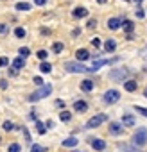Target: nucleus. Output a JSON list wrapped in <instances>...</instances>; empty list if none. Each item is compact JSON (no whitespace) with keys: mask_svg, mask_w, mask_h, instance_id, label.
Here are the masks:
<instances>
[{"mask_svg":"<svg viewBox=\"0 0 147 152\" xmlns=\"http://www.w3.org/2000/svg\"><path fill=\"white\" fill-rule=\"evenodd\" d=\"M131 143L138 148H143L147 145V127H138L135 129L133 136H131Z\"/></svg>","mask_w":147,"mask_h":152,"instance_id":"1","label":"nucleus"},{"mask_svg":"<svg viewBox=\"0 0 147 152\" xmlns=\"http://www.w3.org/2000/svg\"><path fill=\"white\" fill-rule=\"evenodd\" d=\"M52 93V86L50 84H45V86H41L38 91H34V93H31L29 95V102H36V100H41V99H45V97H49Z\"/></svg>","mask_w":147,"mask_h":152,"instance_id":"2","label":"nucleus"},{"mask_svg":"<svg viewBox=\"0 0 147 152\" xmlns=\"http://www.w3.org/2000/svg\"><path fill=\"white\" fill-rule=\"evenodd\" d=\"M104 122H108V115H104V113H99V115L92 116V118L86 122L85 129H97V127H101Z\"/></svg>","mask_w":147,"mask_h":152,"instance_id":"3","label":"nucleus"},{"mask_svg":"<svg viewBox=\"0 0 147 152\" xmlns=\"http://www.w3.org/2000/svg\"><path fill=\"white\" fill-rule=\"evenodd\" d=\"M118 100H120V91H118V90H108V91H104V95H102V102L108 104V106H113V104H117Z\"/></svg>","mask_w":147,"mask_h":152,"instance_id":"4","label":"nucleus"},{"mask_svg":"<svg viewBox=\"0 0 147 152\" xmlns=\"http://www.w3.org/2000/svg\"><path fill=\"white\" fill-rule=\"evenodd\" d=\"M65 70L70 72V73H85V72H90V68H86L83 63H74V61L65 63Z\"/></svg>","mask_w":147,"mask_h":152,"instance_id":"5","label":"nucleus"},{"mask_svg":"<svg viewBox=\"0 0 147 152\" xmlns=\"http://www.w3.org/2000/svg\"><path fill=\"white\" fill-rule=\"evenodd\" d=\"M129 75V70L127 68H113L110 72V79L111 81H117V83H124V79Z\"/></svg>","mask_w":147,"mask_h":152,"instance_id":"6","label":"nucleus"},{"mask_svg":"<svg viewBox=\"0 0 147 152\" xmlns=\"http://www.w3.org/2000/svg\"><path fill=\"white\" fill-rule=\"evenodd\" d=\"M88 143H90V147H92L95 152H104L106 147H108L106 140H102V138H88Z\"/></svg>","mask_w":147,"mask_h":152,"instance_id":"7","label":"nucleus"},{"mask_svg":"<svg viewBox=\"0 0 147 152\" xmlns=\"http://www.w3.org/2000/svg\"><path fill=\"white\" fill-rule=\"evenodd\" d=\"M124 125L120 124V122H110V125H108V132H110V136H122L124 134Z\"/></svg>","mask_w":147,"mask_h":152,"instance_id":"8","label":"nucleus"},{"mask_svg":"<svg viewBox=\"0 0 147 152\" xmlns=\"http://www.w3.org/2000/svg\"><path fill=\"white\" fill-rule=\"evenodd\" d=\"M120 124H122L124 127H135V125H136V118H135V115H131V113H124L122 118H120Z\"/></svg>","mask_w":147,"mask_h":152,"instance_id":"9","label":"nucleus"},{"mask_svg":"<svg viewBox=\"0 0 147 152\" xmlns=\"http://www.w3.org/2000/svg\"><path fill=\"white\" fill-rule=\"evenodd\" d=\"M77 145H79V138H76V136H68L61 141V147H65V148H76Z\"/></svg>","mask_w":147,"mask_h":152,"instance_id":"10","label":"nucleus"},{"mask_svg":"<svg viewBox=\"0 0 147 152\" xmlns=\"http://www.w3.org/2000/svg\"><path fill=\"white\" fill-rule=\"evenodd\" d=\"M118 150L120 152H143L142 148L135 147L133 143H118Z\"/></svg>","mask_w":147,"mask_h":152,"instance_id":"11","label":"nucleus"},{"mask_svg":"<svg viewBox=\"0 0 147 152\" xmlns=\"http://www.w3.org/2000/svg\"><path fill=\"white\" fill-rule=\"evenodd\" d=\"M74 111H77L79 115L86 113L88 111V102L86 100H76V102H74Z\"/></svg>","mask_w":147,"mask_h":152,"instance_id":"12","label":"nucleus"},{"mask_svg":"<svg viewBox=\"0 0 147 152\" xmlns=\"http://www.w3.org/2000/svg\"><path fill=\"white\" fill-rule=\"evenodd\" d=\"M122 27V20L120 18H110L108 20V29L110 31H118Z\"/></svg>","mask_w":147,"mask_h":152,"instance_id":"13","label":"nucleus"},{"mask_svg":"<svg viewBox=\"0 0 147 152\" xmlns=\"http://www.w3.org/2000/svg\"><path fill=\"white\" fill-rule=\"evenodd\" d=\"M34 129H36V132H38L40 136L47 134V131H49V129H47V125H45L43 122H40V120H38V122H34Z\"/></svg>","mask_w":147,"mask_h":152,"instance_id":"14","label":"nucleus"},{"mask_svg":"<svg viewBox=\"0 0 147 152\" xmlns=\"http://www.w3.org/2000/svg\"><path fill=\"white\" fill-rule=\"evenodd\" d=\"M76 57H77L79 61H86V59H90V52H88L86 48H79V50L76 52Z\"/></svg>","mask_w":147,"mask_h":152,"instance_id":"15","label":"nucleus"},{"mask_svg":"<svg viewBox=\"0 0 147 152\" xmlns=\"http://www.w3.org/2000/svg\"><path fill=\"white\" fill-rule=\"evenodd\" d=\"M72 15H74V18H85V16H88V9H85V7H76Z\"/></svg>","mask_w":147,"mask_h":152,"instance_id":"16","label":"nucleus"},{"mask_svg":"<svg viewBox=\"0 0 147 152\" xmlns=\"http://www.w3.org/2000/svg\"><path fill=\"white\" fill-rule=\"evenodd\" d=\"M115 48H117V43H115V39H108V41L104 43V50H106L108 54L115 52Z\"/></svg>","mask_w":147,"mask_h":152,"instance_id":"17","label":"nucleus"},{"mask_svg":"<svg viewBox=\"0 0 147 152\" xmlns=\"http://www.w3.org/2000/svg\"><path fill=\"white\" fill-rule=\"evenodd\" d=\"M93 86H95V83H93V81H90V79H85V81L81 83V90H85V91H92V90H93Z\"/></svg>","mask_w":147,"mask_h":152,"instance_id":"18","label":"nucleus"},{"mask_svg":"<svg viewBox=\"0 0 147 152\" xmlns=\"http://www.w3.org/2000/svg\"><path fill=\"white\" fill-rule=\"evenodd\" d=\"M24 66H25V59H24V57H16V59L13 61V68H15L16 72H18V70H22Z\"/></svg>","mask_w":147,"mask_h":152,"instance_id":"19","label":"nucleus"},{"mask_svg":"<svg viewBox=\"0 0 147 152\" xmlns=\"http://www.w3.org/2000/svg\"><path fill=\"white\" fill-rule=\"evenodd\" d=\"M59 120H61V122H65V124H68V122L72 120V113H70V111H66V109H63V111L59 113Z\"/></svg>","mask_w":147,"mask_h":152,"instance_id":"20","label":"nucleus"},{"mask_svg":"<svg viewBox=\"0 0 147 152\" xmlns=\"http://www.w3.org/2000/svg\"><path fill=\"white\" fill-rule=\"evenodd\" d=\"M104 64H108V59H99V61H93V66L90 68V72H97L101 66H104Z\"/></svg>","mask_w":147,"mask_h":152,"instance_id":"21","label":"nucleus"},{"mask_svg":"<svg viewBox=\"0 0 147 152\" xmlns=\"http://www.w3.org/2000/svg\"><path fill=\"white\" fill-rule=\"evenodd\" d=\"M136 88H138L136 81H126V83H124V90H126V91H135Z\"/></svg>","mask_w":147,"mask_h":152,"instance_id":"22","label":"nucleus"},{"mask_svg":"<svg viewBox=\"0 0 147 152\" xmlns=\"http://www.w3.org/2000/svg\"><path fill=\"white\" fill-rule=\"evenodd\" d=\"M22 134H24V140H25V143L27 145H32V138H31V132H29V129L24 125L22 127Z\"/></svg>","mask_w":147,"mask_h":152,"instance_id":"23","label":"nucleus"},{"mask_svg":"<svg viewBox=\"0 0 147 152\" xmlns=\"http://www.w3.org/2000/svg\"><path fill=\"white\" fill-rule=\"evenodd\" d=\"M6 152H22V145L16 143V141H13V143L7 145V150H6Z\"/></svg>","mask_w":147,"mask_h":152,"instance_id":"24","label":"nucleus"},{"mask_svg":"<svg viewBox=\"0 0 147 152\" xmlns=\"http://www.w3.org/2000/svg\"><path fill=\"white\" fill-rule=\"evenodd\" d=\"M2 129H4L6 132H11V131H15L16 127H15V124H13L11 120H6V122L2 124Z\"/></svg>","mask_w":147,"mask_h":152,"instance_id":"25","label":"nucleus"},{"mask_svg":"<svg viewBox=\"0 0 147 152\" xmlns=\"http://www.w3.org/2000/svg\"><path fill=\"white\" fill-rule=\"evenodd\" d=\"M122 27H124L126 32H133V29H135V25H133L131 20H124V22H122Z\"/></svg>","mask_w":147,"mask_h":152,"instance_id":"26","label":"nucleus"},{"mask_svg":"<svg viewBox=\"0 0 147 152\" xmlns=\"http://www.w3.org/2000/svg\"><path fill=\"white\" fill-rule=\"evenodd\" d=\"M29 152H47V147H43V145H38V143H32Z\"/></svg>","mask_w":147,"mask_h":152,"instance_id":"27","label":"nucleus"},{"mask_svg":"<svg viewBox=\"0 0 147 152\" xmlns=\"http://www.w3.org/2000/svg\"><path fill=\"white\" fill-rule=\"evenodd\" d=\"M40 70H41L43 73H49V72L52 70V64H50V63H47V61H43V63L40 64Z\"/></svg>","mask_w":147,"mask_h":152,"instance_id":"28","label":"nucleus"},{"mask_svg":"<svg viewBox=\"0 0 147 152\" xmlns=\"http://www.w3.org/2000/svg\"><path fill=\"white\" fill-rule=\"evenodd\" d=\"M16 9H18V11H29V9H31V4H27V2H18V4H16Z\"/></svg>","mask_w":147,"mask_h":152,"instance_id":"29","label":"nucleus"},{"mask_svg":"<svg viewBox=\"0 0 147 152\" xmlns=\"http://www.w3.org/2000/svg\"><path fill=\"white\" fill-rule=\"evenodd\" d=\"M25 34H27L25 29H22V27H16V29H15V36H16V38H25Z\"/></svg>","mask_w":147,"mask_h":152,"instance_id":"30","label":"nucleus"},{"mask_svg":"<svg viewBox=\"0 0 147 152\" xmlns=\"http://www.w3.org/2000/svg\"><path fill=\"white\" fill-rule=\"evenodd\" d=\"M18 54H20V57H24V59H25L27 56H31V50H29L27 47H22V48L18 50Z\"/></svg>","mask_w":147,"mask_h":152,"instance_id":"31","label":"nucleus"},{"mask_svg":"<svg viewBox=\"0 0 147 152\" xmlns=\"http://www.w3.org/2000/svg\"><path fill=\"white\" fill-rule=\"evenodd\" d=\"M61 50H63V43H59V41H57V43H54V45H52V52H54V54H59Z\"/></svg>","mask_w":147,"mask_h":152,"instance_id":"32","label":"nucleus"},{"mask_svg":"<svg viewBox=\"0 0 147 152\" xmlns=\"http://www.w3.org/2000/svg\"><path fill=\"white\" fill-rule=\"evenodd\" d=\"M135 111H138V115L145 116L147 118V107H142V106H135Z\"/></svg>","mask_w":147,"mask_h":152,"instance_id":"33","label":"nucleus"},{"mask_svg":"<svg viewBox=\"0 0 147 152\" xmlns=\"http://www.w3.org/2000/svg\"><path fill=\"white\" fill-rule=\"evenodd\" d=\"M36 56H38V59L45 61V59H47V56H49V52H47V50H38V54H36Z\"/></svg>","mask_w":147,"mask_h":152,"instance_id":"34","label":"nucleus"},{"mask_svg":"<svg viewBox=\"0 0 147 152\" xmlns=\"http://www.w3.org/2000/svg\"><path fill=\"white\" fill-rule=\"evenodd\" d=\"M9 32V25L7 23H0V34H6Z\"/></svg>","mask_w":147,"mask_h":152,"instance_id":"35","label":"nucleus"},{"mask_svg":"<svg viewBox=\"0 0 147 152\" xmlns=\"http://www.w3.org/2000/svg\"><path fill=\"white\" fill-rule=\"evenodd\" d=\"M90 43H92V47H95V48H99V47H101V39H99V38H92V41H90Z\"/></svg>","mask_w":147,"mask_h":152,"instance_id":"36","label":"nucleus"},{"mask_svg":"<svg viewBox=\"0 0 147 152\" xmlns=\"http://www.w3.org/2000/svg\"><path fill=\"white\" fill-rule=\"evenodd\" d=\"M45 125H47V129H54V127H56V122H54L52 118H49V120L45 122Z\"/></svg>","mask_w":147,"mask_h":152,"instance_id":"37","label":"nucleus"},{"mask_svg":"<svg viewBox=\"0 0 147 152\" xmlns=\"http://www.w3.org/2000/svg\"><path fill=\"white\" fill-rule=\"evenodd\" d=\"M135 15H136V16H138V18H143V16H145V13H143V9H142V7H140V6H138V9H136V11H135Z\"/></svg>","mask_w":147,"mask_h":152,"instance_id":"38","label":"nucleus"},{"mask_svg":"<svg viewBox=\"0 0 147 152\" xmlns=\"http://www.w3.org/2000/svg\"><path fill=\"white\" fill-rule=\"evenodd\" d=\"M86 27H88V29H95V27H97V20H88Z\"/></svg>","mask_w":147,"mask_h":152,"instance_id":"39","label":"nucleus"},{"mask_svg":"<svg viewBox=\"0 0 147 152\" xmlns=\"http://www.w3.org/2000/svg\"><path fill=\"white\" fill-rule=\"evenodd\" d=\"M34 84H36V86H45V84H43V79H41V77H34Z\"/></svg>","mask_w":147,"mask_h":152,"instance_id":"40","label":"nucleus"},{"mask_svg":"<svg viewBox=\"0 0 147 152\" xmlns=\"http://www.w3.org/2000/svg\"><path fill=\"white\" fill-rule=\"evenodd\" d=\"M9 64V59L7 57H0V66H7Z\"/></svg>","mask_w":147,"mask_h":152,"instance_id":"41","label":"nucleus"},{"mask_svg":"<svg viewBox=\"0 0 147 152\" xmlns=\"http://www.w3.org/2000/svg\"><path fill=\"white\" fill-rule=\"evenodd\" d=\"M6 88H7V81L2 79V81H0V90H6Z\"/></svg>","mask_w":147,"mask_h":152,"instance_id":"42","label":"nucleus"},{"mask_svg":"<svg viewBox=\"0 0 147 152\" xmlns=\"http://www.w3.org/2000/svg\"><path fill=\"white\" fill-rule=\"evenodd\" d=\"M47 2H49V0H34V4H36V6H45Z\"/></svg>","mask_w":147,"mask_h":152,"instance_id":"43","label":"nucleus"},{"mask_svg":"<svg viewBox=\"0 0 147 152\" xmlns=\"http://www.w3.org/2000/svg\"><path fill=\"white\" fill-rule=\"evenodd\" d=\"M70 152H86V150H83V148H81V150H79V148H72Z\"/></svg>","mask_w":147,"mask_h":152,"instance_id":"44","label":"nucleus"},{"mask_svg":"<svg viewBox=\"0 0 147 152\" xmlns=\"http://www.w3.org/2000/svg\"><path fill=\"white\" fill-rule=\"evenodd\" d=\"M97 2H99V4H106V2H108V0H97Z\"/></svg>","mask_w":147,"mask_h":152,"instance_id":"45","label":"nucleus"},{"mask_svg":"<svg viewBox=\"0 0 147 152\" xmlns=\"http://www.w3.org/2000/svg\"><path fill=\"white\" fill-rule=\"evenodd\" d=\"M143 97H145V99H147V88H145V90H143Z\"/></svg>","mask_w":147,"mask_h":152,"instance_id":"46","label":"nucleus"},{"mask_svg":"<svg viewBox=\"0 0 147 152\" xmlns=\"http://www.w3.org/2000/svg\"><path fill=\"white\" fill-rule=\"evenodd\" d=\"M135 2H136V4H140V2H143V0H135Z\"/></svg>","mask_w":147,"mask_h":152,"instance_id":"47","label":"nucleus"},{"mask_svg":"<svg viewBox=\"0 0 147 152\" xmlns=\"http://www.w3.org/2000/svg\"><path fill=\"white\" fill-rule=\"evenodd\" d=\"M0 143H2V136H0Z\"/></svg>","mask_w":147,"mask_h":152,"instance_id":"48","label":"nucleus"},{"mask_svg":"<svg viewBox=\"0 0 147 152\" xmlns=\"http://www.w3.org/2000/svg\"><path fill=\"white\" fill-rule=\"evenodd\" d=\"M126 2H127V0H126Z\"/></svg>","mask_w":147,"mask_h":152,"instance_id":"49","label":"nucleus"}]
</instances>
